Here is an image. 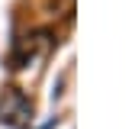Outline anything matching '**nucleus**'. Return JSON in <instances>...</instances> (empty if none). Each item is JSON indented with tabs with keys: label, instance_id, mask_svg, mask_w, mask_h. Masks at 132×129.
<instances>
[]
</instances>
